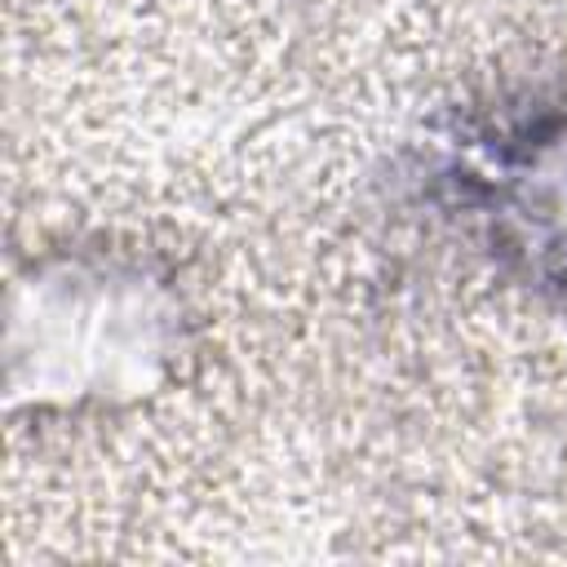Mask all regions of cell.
<instances>
[{
    "mask_svg": "<svg viewBox=\"0 0 567 567\" xmlns=\"http://www.w3.org/2000/svg\"><path fill=\"white\" fill-rule=\"evenodd\" d=\"M443 182L501 266L567 297V111H532L456 146Z\"/></svg>",
    "mask_w": 567,
    "mask_h": 567,
    "instance_id": "obj_1",
    "label": "cell"
}]
</instances>
